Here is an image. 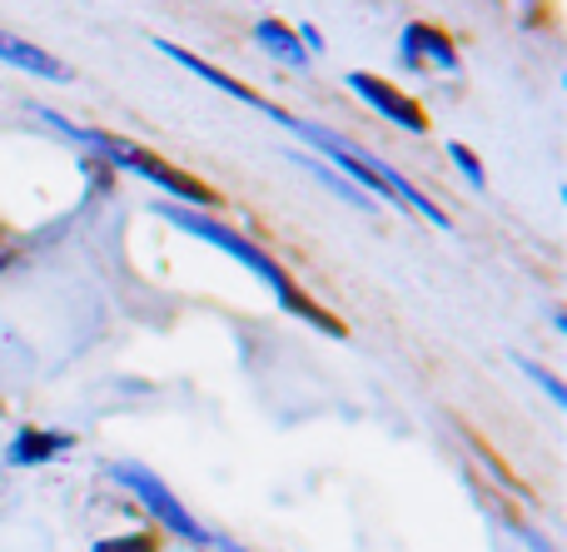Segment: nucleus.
Returning a JSON list of instances; mask_svg holds the SVG:
<instances>
[{"label":"nucleus","mask_w":567,"mask_h":552,"mask_svg":"<svg viewBox=\"0 0 567 552\" xmlns=\"http://www.w3.org/2000/svg\"><path fill=\"white\" fill-rule=\"evenodd\" d=\"M45 125H55L60 135H70V139H80V145H90V149H100V155L110 159V165H120V169H135L140 179H150V185H159V189H169V195H179V199H189V205H219V195L209 185H199V179H189V175H179V169H169L165 159H155L150 149H140V145H130V139H115V135H100V129H85V125H70V119H60L55 110H35Z\"/></svg>","instance_id":"nucleus-1"},{"label":"nucleus","mask_w":567,"mask_h":552,"mask_svg":"<svg viewBox=\"0 0 567 552\" xmlns=\"http://www.w3.org/2000/svg\"><path fill=\"white\" fill-rule=\"evenodd\" d=\"M349 90L359 100H369L373 110H379L383 119H389V125H399V129H413V135H423V129H429V119H423V110L413 105L409 95H399V90L393 85H383L379 75H363V70H353L349 75Z\"/></svg>","instance_id":"nucleus-2"},{"label":"nucleus","mask_w":567,"mask_h":552,"mask_svg":"<svg viewBox=\"0 0 567 552\" xmlns=\"http://www.w3.org/2000/svg\"><path fill=\"white\" fill-rule=\"evenodd\" d=\"M399 55L409 70H423V65H439V70H458V50H453V40L443 35V30L423 25V20H413V25H403V40H399Z\"/></svg>","instance_id":"nucleus-3"},{"label":"nucleus","mask_w":567,"mask_h":552,"mask_svg":"<svg viewBox=\"0 0 567 552\" xmlns=\"http://www.w3.org/2000/svg\"><path fill=\"white\" fill-rule=\"evenodd\" d=\"M155 50H165V55H169V60H179V65H185V70H195V75H199V80H205V85L225 90V95H229V100H245V105H249V110H259V115L279 119V105H269V100H265V95H255V90H249V85H239V80H235V75H225V70H215V65H209V60L189 55V50H185V45H169V40H155Z\"/></svg>","instance_id":"nucleus-4"},{"label":"nucleus","mask_w":567,"mask_h":552,"mask_svg":"<svg viewBox=\"0 0 567 552\" xmlns=\"http://www.w3.org/2000/svg\"><path fill=\"white\" fill-rule=\"evenodd\" d=\"M0 60H6V65H16V70H30V75L60 80V85H65V80H70V65H65V60H55V55H50V50L30 45V40L6 35V30H0Z\"/></svg>","instance_id":"nucleus-5"},{"label":"nucleus","mask_w":567,"mask_h":552,"mask_svg":"<svg viewBox=\"0 0 567 552\" xmlns=\"http://www.w3.org/2000/svg\"><path fill=\"white\" fill-rule=\"evenodd\" d=\"M120 478H125V483L135 488V493L145 498V503L155 508V513L165 518L169 528H179V533H189V538H195V523H189V518L179 513V503H175V498H169L165 488H159V483H155V478H150V473H140V468H120Z\"/></svg>","instance_id":"nucleus-6"},{"label":"nucleus","mask_w":567,"mask_h":552,"mask_svg":"<svg viewBox=\"0 0 567 552\" xmlns=\"http://www.w3.org/2000/svg\"><path fill=\"white\" fill-rule=\"evenodd\" d=\"M255 40H259V50H269V55L279 60V65H309V55H303V45H299V35H293L284 20H259L255 25Z\"/></svg>","instance_id":"nucleus-7"},{"label":"nucleus","mask_w":567,"mask_h":552,"mask_svg":"<svg viewBox=\"0 0 567 552\" xmlns=\"http://www.w3.org/2000/svg\"><path fill=\"white\" fill-rule=\"evenodd\" d=\"M70 438L60 434V438H50V434H20V444L10 448V458H16V464H35V458H50L55 454V448H65Z\"/></svg>","instance_id":"nucleus-8"},{"label":"nucleus","mask_w":567,"mask_h":552,"mask_svg":"<svg viewBox=\"0 0 567 552\" xmlns=\"http://www.w3.org/2000/svg\"><path fill=\"white\" fill-rule=\"evenodd\" d=\"M299 165H303V169H313V175H319V179H323V185H333V189H339V195H343V199H353V205H363V209H369V205H373V199H369V195H359V189H353V185H349V179L329 175V169H323V165H313V159H303V155H299Z\"/></svg>","instance_id":"nucleus-9"},{"label":"nucleus","mask_w":567,"mask_h":552,"mask_svg":"<svg viewBox=\"0 0 567 552\" xmlns=\"http://www.w3.org/2000/svg\"><path fill=\"white\" fill-rule=\"evenodd\" d=\"M449 155L458 159V169H463V175L473 179V185H483V165H478V155H473L468 145H458V139H453V145H449Z\"/></svg>","instance_id":"nucleus-10"},{"label":"nucleus","mask_w":567,"mask_h":552,"mask_svg":"<svg viewBox=\"0 0 567 552\" xmlns=\"http://www.w3.org/2000/svg\"><path fill=\"white\" fill-rule=\"evenodd\" d=\"M100 552H155L150 538H125V543H100Z\"/></svg>","instance_id":"nucleus-11"}]
</instances>
